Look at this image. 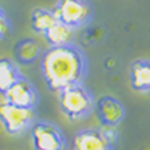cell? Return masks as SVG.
<instances>
[{"instance_id":"cell-9","label":"cell","mask_w":150,"mask_h":150,"mask_svg":"<svg viewBox=\"0 0 150 150\" xmlns=\"http://www.w3.org/2000/svg\"><path fill=\"white\" fill-rule=\"evenodd\" d=\"M129 84L137 93H150V60L137 59L129 68Z\"/></svg>"},{"instance_id":"cell-11","label":"cell","mask_w":150,"mask_h":150,"mask_svg":"<svg viewBox=\"0 0 150 150\" xmlns=\"http://www.w3.org/2000/svg\"><path fill=\"white\" fill-rule=\"evenodd\" d=\"M23 78V74L18 65L11 59H0V95H5L18 80Z\"/></svg>"},{"instance_id":"cell-4","label":"cell","mask_w":150,"mask_h":150,"mask_svg":"<svg viewBox=\"0 0 150 150\" xmlns=\"http://www.w3.org/2000/svg\"><path fill=\"white\" fill-rule=\"evenodd\" d=\"M57 21L69 29L86 26L93 17V9L87 0H59L53 9Z\"/></svg>"},{"instance_id":"cell-6","label":"cell","mask_w":150,"mask_h":150,"mask_svg":"<svg viewBox=\"0 0 150 150\" xmlns=\"http://www.w3.org/2000/svg\"><path fill=\"white\" fill-rule=\"evenodd\" d=\"M114 135L108 128H87L75 134L74 150H114Z\"/></svg>"},{"instance_id":"cell-7","label":"cell","mask_w":150,"mask_h":150,"mask_svg":"<svg viewBox=\"0 0 150 150\" xmlns=\"http://www.w3.org/2000/svg\"><path fill=\"white\" fill-rule=\"evenodd\" d=\"M95 114L98 122L101 123L102 128H114L125 119L126 116V110L125 105L116 99L114 96H101L99 99H96L95 102Z\"/></svg>"},{"instance_id":"cell-1","label":"cell","mask_w":150,"mask_h":150,"mask_svg":"<svg viewBox=\"0 0 150 150\" xmlns=\"http://www.w3.org/2000/svg\"><path fill=\"white\" fill-rule=\"evenodd\" d=\"M41 74L51 92L84 84L89 63L84 51L75 44L50 47L41 56Z\"/></svg>"},{"instance_id":"cell-3","label":"cell","mask_w":150,"mask_h":150,"mask_svg":"<svg viewBox=\"0 0 150 150\" xmlns=\"http://www.w3.org/2000/svg\"><path fill=\"white\" fill-rule=\"evenodd\" d=\"M33 150H68V140L56 123L36 120L30 129Z\"/></svg>"},{"instance_id":"cell-14","label":"cell","mask_w":150,"mask_h":150,"mask_svg":"<svg viewBox=\"0 0 150 150\" xmlns=\"http://www.w3.org/2000/svg\"><path fill=\"white\" fill-rule=\"evenodd\" d=\"M12 32V24L8 18L6 12L0 8V39H6Z\"/></svg>"},{"instance_id":"cell-12","label":"cell","mask_w":150,"mask_h":150,"mask_svg":"<svg viewBox=\"0 0 150 150\" xmlns=\"http://www.w3.org/2000/svg\"><path fill=\"white\" fill-rule=\"evenodd\" d=\"M72 35H74V30L66 27L65 24H62V23H56L51 29L44 33L50 47H62V45L71 44L72 42Z\"/></svg>"},{"instance_id":"cell-8","label":"cell","mask_w":150,"mask_h":150,"mask_svg":"<svg viewBox=\"0 0 150 150\" xmlns=\"http://www.w3.org/2000/svg\"><path fill=\"white\" fill-rule=\"evenodd\" d=\"M3 99H5V102L11 105L35 110L38 104H39V92L36 90V87L32 81L23 77L3 95Z\"/></svg>"},{"instance_id":"cell-5","label":"cell","mask_w":150,"mask_h":150,"mask_svg":"<svg viewBox=\"0 0 150 150\" xmlns=\"http://www.w3.org/2000/svg\"><path fill=\"white\" fill-rule=\"evenodd\" d=\"M0 123L9 135H21L36 123L35 110L20 108L8 102H0Z\"/></svg>"},{"instance_id":"cell-13","label":"cell","mask_w":150,"mask_h":150,"mask_svg":"<svg viewBox=\"0 0 150 150\" xmlns=\"http://www.w3.org/2000/svg\"><path fill=\"white\" fill-rule=\"evenodd\" d=\"M30 23H32V29L33 32L36 33H41L44 35L47 30H50L57 21L56 15L53 14V11H48V9H35L32 12V18H30Z\"/></svg>"},{"instance_id":"cell-10","label":"cell","mask_w":150,"mask_h":150,"mask_svg":"<svg viewBox=\"0 0 150 150\" xmlns=\"http://www.w3.org/2000/svg\"><path fill=\"white\" fill-rule=\"evenodd\" d=\"M42 53L44 51L41 50V45L30 38L18 41L14 47V57L17 65H30L38 59H41Z\"/></svg>"},{"instance_id":"cell-2","label":"cell","mask_w":150,"mask_h":150,"mask_svg":"<svg viewBox=\"0 0 150 150\" xmlns=\"http://www.w3.org/2000/svg\"><path fill=\"white\" fill-rule=\"evenodd\" d=\"M59 108L69 120H84L95 111L96 99L84 84L66 87L57 93Z\"/></svg>"}]
</instances>
